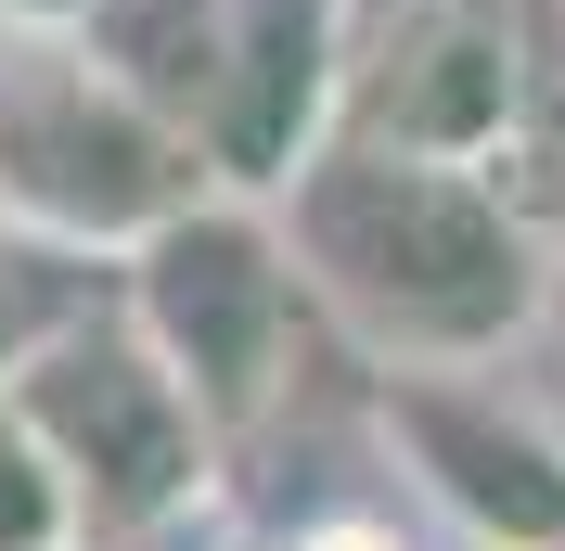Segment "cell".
<instances>
[{
    "instance_id": "11",
    "label": "cell",
    "mask_w": 565,
    "mask_h": 551,
    "mask_svg": "<svg viewBox=\"0 0 565 551\" xmlns=\"http://www.w3.org/2000/svg\"><path fill=\"white\" fill-rule=\"evenodd\" d=\"M90 0H0V26H77Z\"/></svg>"
},
{
    "instance_id": "3",
    "label": "cell",
    "mask_w": 565,
    "mask_h": 551,
    "mask_svg": "<svg viewBox=\"0 0 565 551\" xmlns=\"http://www.w3.org/2000/svg\"><path fill=\"white\" fill-rule=\"evenodd\" d=\"M13 398H26V423L52 436V462L77 475L90 539H129V526H168V514H218L232 436H218L206 398L180 385V359L129 321L116 282L13 372Z\"/></svg>"
},
{
    "instance_id": "10",
    "label": "cell",
    "mask_w": 565,
    "mask_h": 551,
    "mask_svg": "<svg viewBox=\"0 0 565 551\" xmlns=\"http://www.w3.org/2000/svg\"><path fill=\"white\" fill-rule=\"evenodd\" d=\"M296 551H412V539H398V526H373V514H334V526H309Z\"/></svg>"
},
{
    "instance_id": "5",
    "label": "cell",
    "mask_w": 565,
    "mask_h": 551,
    "mask_svg": "<svg viewBox=\"0 0 565 551\" xmlns=\"http://www.w3.org/2000/svg\"><path fill=\"white\" fill-rule=\"evenodd\" d=\"M348 104L334 129L398 154H514L527 129V0H348Z\"/></svg>"
},
{
    "instance_id": "4",
    "label": "cell",
    "mask_w": 565,
    "mask_h": 551,
    "mask_svg": "<svg viewBox=\"0 0 565 551\" xmlns=\"http://www.w3.org/2000/svg\"><path fill=\"white\" fill-rule=\"evenodd\" d=\"M116 295L129 321L180 359V385L206 398V423L232 449L282 411V385H296V334H309V270H296V244H282V206L270 193H206V206H180L154 244L116 257Z\"/></svg>"
},
{
    "instance_id": "2",
    "label": "cell",
    "mask_w": 565,
    "mask_h": 551,
    "mask_svg": "<svg viewBox=\"0 0 565 551\" xmlns=\"http://www.w3.org/2000/svg\"><path fill=\"white\" fill-rule=\"evenodd\" d=\"M206 193H232L206 141L154 116L77 26H0V218L13 231L116 270Z\"/></svg>"
},
{
    "instance_id": "7",
    "label": "cell",
    "mask_w": 565,
    "mask_h": 551,
    "mask_svg": "<svg viewBox=\"0 0 565 551\" xmlns=\"http://www.w3.org/2000/svg\"><path fill=\"white\" fill-rule=\"evenodd\" d=\"M104 282H116L104 257H65V244H39V231H13V218H0V385L26 372V359L65 334Z\"/></svg>"
},
{
    "instance_id": "1",
    "label": "cell",
    "mask_w": 565,
    "mask_h": 551,
    "mask_svg": "<svg viewBox=\"0 0 565 551\" xmlns=\"http://www.w3.org/2000/svg\"><path fill=\"white\" fill-rule=\"evenodd\" d=\"M270 206H282V244H296L321 321L348 346H373V372L501 359L565 295L527 180L489 168V154H398V141L334 129Z\"/></svg>"
},
{
    "instance_id": "8",
    "label": "cell",
    "mask_w": 565,
    "mask_h": 551,
    "mask_svg": "<svg viewBox=\"0 0 565 551\" xmlns=\"http://www.w3.org/2000/svg\"><path fill=\"white\" fill-rule=\"evenodd\" d=\"M90 514H77V475L52 462V436L26 423V398L0 385V551H77Z\"/></svg>"
},
{
    "instance_id": "6",
    "label": "cell",
    "mask_w": 565,
    "mask_h": 551,
    "mask_svg": "<svg viewBox=\"0 0 565 551\" xmlns=\"http://www.w3.org/2000/svg\"><path fill=\"white\" fill-rule=\"evenodd\" d=\"M373 423H386L398 475L437 500L476 551H565V423L501 398L489 359H412V372L373 385Z\"/></svg>"
},
{
    "instance_id": "9",
    "label": "cell",
    "mask_w": 565,
    "mask_h": 551,
    "mask_svg": "<svg viewBox=\"0 0 565 551\" xmlns=\"http://www.w3.org/2000/svg\"><path fill=\"white\" fill-rule=\"evenodd\" d=\"M77 551H218L206 514H168V526H129V539H77Z\"/></svg>"
}]
</instances>
